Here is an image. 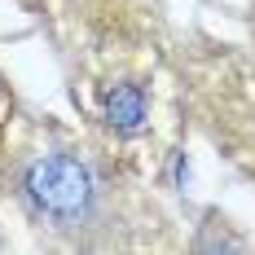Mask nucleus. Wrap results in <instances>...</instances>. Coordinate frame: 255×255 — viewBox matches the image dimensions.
Returning a JSON list of instances; mask_svg holds the SVG:
<instances>
[{
    "mask_svg": "<svg viewBox=\"0 0 255 255\" xmlns=\"http://www.w3.org/2000/svg\"><path fill=\"white\" fill-rule=\"evenodd\" d=\"M18 198L40 225L75 238L79 247H93L115 216V185L93 158L71 150L31 154L18 172Z\"/></svg>",
    "mask_w": 255,
    "mask_h": 255,
    "instance_id": "f257e3e1",
    "label": "nucleus"
},
{
    "mask_svg": "<svg viewBox=\"0 0 255 255\" xmlns=\"http://www.w3.org/2000/svg\"><path fill=\"white\" fill-rule=\"evenodd\" d=\"M0 115H4V84H0Z\"/></svg>",
    "mask_w": 255,
    "mask_h": 255,
    "instance_id": "7ed1b4c3",
    "label": "nucleus"
},
{
    "mask_svg": "<svg viewBox=\"0 0 255 255\" xmlns=\"http://www.w3.org/2000/svg\"><path fill=\"white\" fill-rule=\"evenodd\" d=\"M150 115V102H145V88L141 84H115L110 97H106V124L115 132H136Z\"/></svg>",
    "mask_w": 255,
    "mask_h": 255,
    "instance_id": "f03ea898",
    "label": "nucleus"
}]
</instances>
